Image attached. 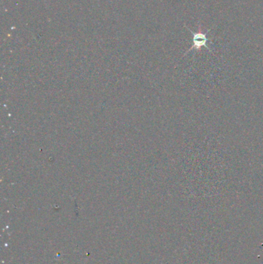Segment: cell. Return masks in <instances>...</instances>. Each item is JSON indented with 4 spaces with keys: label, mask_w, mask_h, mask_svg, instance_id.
Returning <instances> with one entry per match:
<instances>
[{
    "label": "cell",
    "mask_w": 263,
    "mask_h": 264,
    "mask_svg": "<svg viewBox=\"0 0 263 264\" xmlns=\"http://www.w3.org/2000/svg\"><path fill=\"white\" fill-rule=\"evenodd\" d=\"M192 35H193V43L194 46L196 48H199L201 46H205L207 47V42H208V38H207L206 34L202 33H193L192 32Z\"/></svg>",
    "instance_id": "cell-1"
}]
</instances>
